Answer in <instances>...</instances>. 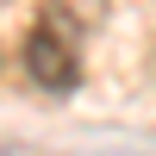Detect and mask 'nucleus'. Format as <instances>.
Returning a JSON list of instances; mask_svg holds the SVG:
<instances>
[{"label": "nucleus", "instance_id": "nucleus-1", "mask_svg": "<svg viewBox=\"0 0 156 156\" xmlns=\"http://www.w3.org/2000/svg\"><path fill=\"white\" fill-rule=\"evenodd\" d=\"M25 75L50 94H69L81 81V44H75V25L62 12H44V19L25 31Z\"/></svg>", "mask_w": 156, "mask_h": 156}]
</instances>
